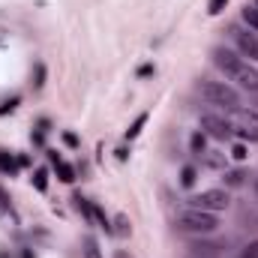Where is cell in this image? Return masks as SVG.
Here are the masks:
<instances>
[{
	"label": "cell",
	"instance_id": "e0dca14e",
	"mask_svg": "<svg viewBox=\"0 0 258 258\" xmlns=\"http://www.w3.org/2000/svg\"><path fill=\"white\" fill-rule=\"evenodd\" d=\"M81 252H84V258H102V249H99V243H96V237H84L81 240Z\"/></svg>",
	"mask_w": 258,
	"mask_h": 258
},
{
	"label": "cell",
	"instance_id": "f546056e",
	"mask_svg": "<svg viewBox=\"0 0 258 258\" xmlns=\"http://www.w3.org/2000/svg\"><path fill=\"white\" fill-rule=\"evenodd\" d=\"M63 141H66V144H69V147H78V138H75L72 132H66V135H63Z\"/></svg>",
	"mask_w": 258,
	"mask_h": 258
},
{
	"label": "cell",
	"instance_id": "ac0fdd59",
	"mask_svg": "<svg viewBox=\"0 0 258 258\" xmlns=\"http://www.w3.org/2000/svg\"><path fill=\"white\" fill-rule=\"evenodd\" d=\"M30 180H33V186H36V192H45V189H48V168H36Z\"/></svg>",
	"mask_w": 258,
	"mask_h": 258
},
{
	"label": "cell",
	"instance_id": "4dcf8cb0",
	"mask_svg": "<svg viewBox=\"0 0 258 258\" xmlns=\"http://www.w3.org/2000/svg\"><path fill=\"white\" fill-rule=\"evenodd\" d=\"M114 258H135V255H132V252H126V249H117V252H114Z\"/></svg>",
	"mask_w": 258,
	"mask_h": 258
},
{
	"label": "cell",
	"instance_id": "836d02e7",
	"mask_svg": "<svg viewBox=\"0 0 258 258\" xmlns=\"http://www.w3.org/2000/svg\"><path fill=\"white\" fill-rule=\"evenodd\" d=\"M255 6H258V0H255Z\"/></svg>",
	"mask_w": 258,
	"mask_h": 258
},
{
	"label": "cell",
	"instance_id": "30bf717a",
	"mask_svg": "<svg viewBox=\"0 0 258 258\" xmlns=\"http://www.w3.org/2000/svg\"><path fill=\"white\" fill-rule=\"evenodd\" d=\"M48 159H51V165H54V171H57V180H63V183H72V180H75V168H72L69 162H63L54 150H48Z\"/></svg>",
	"mask_w": 258,
	"mask_h": 258
},
{
	"label": "cell",
	"instance_id": "83f0119b",
	"mask_svg": "<svg viewBox=\"0 0 258 258\" xmlns=\"http://www.w3.org/2000/svg\"><path fill=\"white\" fill-rule=\"evenodd\" d=\"M231 156H234V159H240V162H243V159H246V156H249V153H246V147H243V144H234V147H231Z\"/></svg>",
	"mask_w": 258,
	"mask_h": 258
},
{
	"label": "cell",
	"instance_id": "9c48e42d",
	"mask_svg": "<svg viewBox=\"0 0 258 258\" xmlns=\"http://www.w3.org/2000/svg\"><path fill=\"white\" fill-rule=\"evenodd\" d=\"M210 57H213V63L219 66V69H222L225 75H228V72H231L234 66L240 63V57H237V54H234L231 48H222V45H219V48H213V51H210Z\"/></svg>",
	"mask_w": 258,
	"mask_h": 258
},
{
	"label": "cell",
	"instance_id": "d6986e66",
	"mask_svg": "<svg viewBox=\"0 0 258 258\" xmlns=\"http://www.w3.org/2000/svg\"><path fill=\"white\" fill-rule=\"evenodd\" d=\"M204 147H207V138H204V132L198 129V132H192V138H189V150H192L195 156H201Z\"/></svg>",
	"mask_w": 258,
	"mask_h": 258
},
{
	"label": "cell",
	"instance_id": "5b68a950",
	"mask_svg": "<svg viewBox=\"0 0 258 258\" xmlns=\"http://www.w3.org/2000/svg\"><path fill=\"white\" fill-rule=\"evenodd\" d=\"M228 243L225 240H207V237H192L189 240V258H225Z\"/></svg>",
	"mask_w": 258,
	"mask_h": 258
},
{
	"label": "cell",
	"instance_id": "e575fe53",
	"mask_svg": "<svg viewBox=\"0 0 258 258\" xmlns=\"http://www.w3.org/2000/svg\"><path fill=\"white\" fill-rule=\"evenodd\" d=\"M255 96H258V93H255Z\"/></svg>",
	"mask_w": 258,
	"mask_h": 258
},
{
	"label": "cell",
	"instance_id": "4316f807",
	"mask_svg": "<svg viewBox=\"0 0 258 258\" xmlns=\"http://www.w3.org/2000/svg\"><path fill=\"white\" fill-rule=\"evenodd\" d=\"M225 6H228V0H210V3H207V12H210V15H219Z\"/></svg>",
	"mask_w": 258,
	"mask_h": 258
},
{
	"label": "cell",
	"instance_id": "52a82bcc",
	"mask_svg": "<svg viewBox=\"0 0 258 258\" xmlns=\"http://www.w3.org/2000/svg\"><path fill=\"white\" fill-rule=\"evenodd\" d=\"M228 33H231V39H234V45H237V51H240L243 57L258 60V33H255V30H240V27H231Z\"/></svg>",
	"mask_w": 258,
	"mask_h": 258
},
{
	"label": "cell",
	"instance_id": "8fae6325",
	"mask_svg": "<svg viewBox=\"0 0 258 258\" xmlns=\"http://www.w3.org/2000/svg\"><path fill=\"white\" fill-rule=\"evenodd\" d=\"M87 222H93V225L102 228L105 234H114V231H111V219L105 216V210H102L99 204H90V219H87Z\"/></svg>",
	"mask_w": 258,
	"mask_h": 258
},
{
	"label": "cell",
	"instance_id": "44dd1931",
	"mask_svg": "<svg viewBox=\"0 0 258 258\" xmlns=\"http://www.w3.org/2000/svg\"><path fill=\"white\" fill-rule=\"evenodd\" d=\"M240 15H243V21L249 24V30H255V33H258V6H249V3H246Z\"/></svg>",
	"mask_w": 258,
	"mask_h": 258
},
{
	"label": "cell",
	"instance_id": "5bb4252c",
	"mask_svg": "<svg viewBox=\"0 0 258 258\" xmlns=\"http://www.w3.org/2000/svg\"><path fill=\"white\" fill-rule=\"evenodd\" d=\"M222 180H225V186L237 189V186H243V180H246V171H240V168H234V171H225V174H222Z\"/></svg>",
	"mask_w": 258,
	"mask_h": 258
},
{
	"label": "cell",
	"instance_id": "7c38bea8",
	"mask_svg": "<svg viewBox=\"0 0 258 258\" xmlns=\"http://www.w3.org/2000/svg\"><path fill=\"white\" fill-rule=\"evenodd\" d=\"M18 159L12 156V153H6V150H0V174H15L18 171Z\"/></svg>",
	"mask_w": 258,
	"mask_h": 258
},
{
	"label": "cell",
	"instance_id": "4fadbf2b",
	"mask_svg": "<svg viewBox=\"0 0 258 258\" xmlns=\"http://www.w3.org/2000/svg\"><path fill=\"white\" fill-rule=\"evenodd\" d=\"M111 231H114V234H120V237H129V234H132V222H129L126 213H117V216H114Z\"/></svg>",
	"mask_w": 258,
	"mask_h": 258
},
{
	"label": "cell",
	"instance_id": "7402d4cb",
	"mask_svg": "<svg viewBox=\"0 0 258 258\" xmlns=\"http://www.w3.org/2000/svg\"><path fill=\"white\" fill-rule=\"evenodd\" d=\"M48 129H51V123H48V120L42 117V120L36 123V132H33V141H36V144H42V141H45V132H48Z\"/></svg>",
	"mask_w": 258,
	"mask_h": 258
},
{
	"label": "cell",
	"instance_id": "6da1fadb",
	"mask_svg": "<svg viewBox=\"0 0 258 258\" xmlns=\"http://www.w3.org/2000/svg\"><path fill=\"white\" fill-rule=\"evenodd\" d=\"M174 228L180 234H192V237H207L219 228V219L207 210H195V207H186L174 216Z\"/></svg>",
	"mask_w": 258,
	"mask_h": 258
},
{
	"label": "cell",
	"instance_id": "ba28073f",
	"mask_svg": "<svg viewBox=\"0 0 258 258\" xmlns=\"http://www.w3.org/2000/svg\"><path fill=\"white\" fill-rule=\"evenodd\" d=\"M228 78H231L237 87H243V90H249V93H258V69H252L249 63L240 60V63L228 72Z\"/></svg>",
	"mask_w": 258,
	"mask_h": 258
},
{
	"label": "cell",
	"instance_id": "ffe728a7",
	"mask_svg": "<svg viewBox=\"0 0 258 258\" xmlns=\"http://www.w3.org/2000/svg\"><path fill=\"white\" fill-rule=\"evenodd\" d=\"M147 117H150V114H147V111H141V114H138V117L132 120V126L126 129V138H129V141H132V138H138V132L144 129V123H147Z\"/></svg>",
	"mask_w": 258,
	"mask_h": 258
},
{
	"label": "cell",
	"instance_id": "cb8c5ba5",
	"mask_svg": "<svg viewBox=\"0 0 258 258\" xmlns=\"http://www.w3.org/2000/svg\"><path fill=\"white\" fill-rule=\"evenodd\" d=\"M237 258H258V240H249V243L240 249V255Z\"/></svg>",
	"mask_w": 258,
	"mask_h": 258
},
{
	"label": "cell",
	"instance_id": "3957f363",
	"mask_svg": "<svg viewBox=\"0 0 258 258\" xmlns=\"http://www.w3.org/2000/svg\"><path fill=\"white\" fill-rule=\"evenodd\" d=\"M228 204H231L228 189H201L198 195L189 198V207H195V210H207V213L228 210Z\"/></svg>",
	"mask_w": 258,
	"mask_h": 258
},
{
	"label": "cell",
	"instance_id": "d4e9b609",
	"mask_svg": "<svg viewBox=\"0 0 258 258\" xmlns=\"http://www.w3.org/2000/svg\"><path fill=\"white\" fill-rule=\"evenodd\" d=\"M42 84H45V66L36 63V75H33V87L36 90H42Z\"/></svg>",
	"mask_w": 258,
	"mask_h": 258
},
{
	"label": "cell",
	"instance_id": "603a6c76",
	"mask_svg": "<svg viewBox=\"0 0 258 258\" xmlns=\"http://www.w3.org/2000/svg\"><path fill=\"white\" fill-rule=\"evenodd\" d=\"M18 102H21V96L3 99V102H0V117H3V114H9V111H15V108H18Z\"/></svg>",
	"mask_w": 258,
	"mask_h": 258
},
{
	"label": "cell",
	"instance_id": "2e32d148",
	"mask_svg": "<svg viewBox=\"0 0 258 258\" xmlns=\"http://www.w3.org/2000/svg\"><path fill=\"white\" fill-rule=\"evenodd\" d=\"M204 165L207 168H225V153H219V150H204Z\"/></svg>",
	"mask_w": 258,
	"mask_h": 258
},
{
	"label": "cell",
	"instance_id": "277c9868",
	"mask_svg": "<svg viewBox=\"0 0 258 258\" xmlns=\"http://www.w3.org/2000/svg\"><path fill=\"white\" fill-rule=\"evenodd\" d=\"M231 129L243 141L258 144V111H252V108H234L231 111Z\"/></svg>",
	"mask_w": 258,
	"mask_h": 258
},
{
	"label": "cell",
	"instance_id": "1f68e13d",
	"mask_svg": "<svg viewBox=\"0 0 258 258\" xmlns=\"http://www.w3.org/2000/svg\"><path fill=\"white\" fill-rule=\"evenodd\" d=\"M3 39H6V33H3V30H0V42H3Z\"/></svg>",
	"mask_w": 258,
	"mask_h": 258
},
{
	"label": "cell",
	"instance_id": "9a60e30c",
	"mask_svg": "<svg viewBox=\"0 0 258 258\" xmlns=\"http://www.w3.org/2000/svg\"><path fill=\"white\" fill-rule=\"evenodd\" d=\"M195 180H198V168H195V165H183V171H180V186H183V189H192Z\"/></svg>",
	"mask_w": 258,
	"mask_h": 258
},
{
	"label": "cell",
	"instance_id": "f1b7e54d",
	"mask_svg": "<svg viewBox=\"0 0 258 258\" xmlns=\"http://www.w3.org/2000/svg\"><path fill=\"white\" fill-rule=\"evenodd\" d=\"M156 69H153V63H144V66H138V78H147V75H153Z\"/></svg>",
	"mask_w": 258,
	"mask_h": 258
},
{
	"label": "cell",
	"instance_id": "7a4b0ae2",
	"mask_svg": "<svg viewBox=\"0 0 258 258\" xmlns=\"http://www.w3.org/2000/svg\"><path fill=\"white\" fill-rule=\"evenodd\" d=\"M198 93H201V99H204L207 105H219V108H225V111L240 108V96H237V90H234L231 84H225V81L201 78V81H198Z\"/></svg>",
	"mask_w": 258,
	"mask_h": 258
},
{
	"label": "cell",
	"instance_id": "484cf974",
	"mask_svg": "<svg viewBox=\"0 0 258 258\" xmlns=\"http://www.w3.org/2000/svg\"><path fill=\"white\" fill-rule=\"evenodd\" d=\"M9 207H12V204H9V192H6V189L0 186V219H3L6 213H9Z\"/></svg>",
	"mask_w": 258,
	"mask_h": 258
},
{
	"label": "cell",
	"instance_id": "8992f818",
	"mask_svg": "<svg viewBox=\"0 0 258 258\" xmlns=\"http://www.w3.org/2000/svg\"><path fill=\"white\" fill-rule=\"evenodd\" d=\"M201 129H204V135H210V138H216V141H228V138L234 135L231 120L222 117V114H213V111L201 114Z\"/></svg>",
	"mask_w": 258,
	"mask_h": 258
},
{
	"label": "cell",
	"instance_id": "d6a6232c",
	"mask_svg": "<svg viewBox=\"0 0 258 258\" xmlns=\"http://www.w3.org/2000/svg\"><path fill=\"white\" fill-rule=\"evenodd\" d=\"M255 192H258V180H255Z\"/></svg>",
	"mask_w": 258,
	"mask_h": 258
}]
</instances>
